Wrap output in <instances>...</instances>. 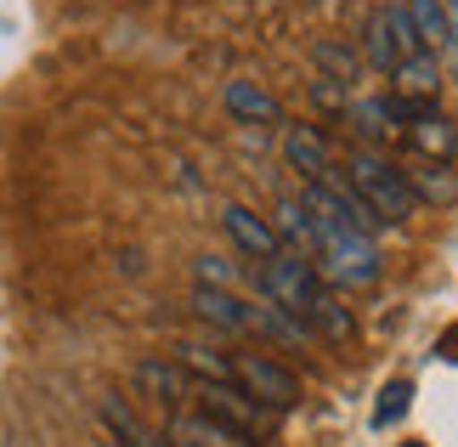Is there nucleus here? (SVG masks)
<instances>
[{"mask_svg": "<svg viewBox=\"0 0 458 447\" xmlns=\"http://www.w3.org/2000/svg\"><path fill=\"white\" fill-rule=\"evenodd\" d=\"M277 238H289L294 249L317 244V221H311V210H306L301 199H289L284 210H277Z\"/></svg>", "mask_w": 458, "mask_h": 447, "instance_id": "aec40b11", "label": "nucleus"}, {"mask_svg": "<svg viewBox=\"0 0 458 447\" xmlns=\"http://www.w3.org/2000/svg\"><path fill=\"white\" fill-rule=\"evenodd\" d=\"M284 159L306 176V182H328L334 176V153H328V142L317 136L311 125H289L284 131Z\"/></svg>", "mask_w": 458, "mask_h": 447, "instance_id": "9b49d317", "label": "nucleus"}, {"mask_svg": "<svg viewBox=\"0 0 458 447\" xmlns=\"http://www.w3.org/2000/svg\"><path fill=\"white\" fill-rule=\"evenodd\" d=\"M402 447H425V442H402Z\"/></svg>", "mask_w": 458, "mask_h": 447, "instance_id": "bb28decb", "label": "nucleus"}, {"mask_svg": "<svg viewBox=\"0 0 458 447\" xmlns=\"http://www.w3.org/2000/svg\"><path fill=\"white\" fill-rule=\"evenodd\" d=\"M345 182L368 210H374V221H385V227H402L408 216H419V199H413L402 165H391V159L374 153V148H357L345 159Z\"/></svg>", "mask_w": 458, "mask_h": 447, "instance_id": "f257e3e1", "label": "nucleus"}, {"mask_svg": "<svg viewBox=\"0 0 458 447\" xmlns=\"http://www.w3.org/2000/svg\"><path fill=\"white\" fill-rule=\"evenodd\" d=\"M192 312H199L204 323H216V329H233V334L250 329V306H243L233 289H209V283H192Z\"/></svg>", "mask_w": 458, "mask_h": 447, "instance_id": "ddd939ff", "label": "nucleus"}, {"mask_svg": "<svg viewBox=\"0 0 458 447\" xmlns=\"http://www.w3.org/2000/svg\"><path fill=\"white\" fill-rule=\"evenodd\" d=\"M255 289L267 295L272 306H284L289 317H301V323L311 329V312H317V300L328 295V283H323V272H317L301 249H277L272 261H260Z\"/></svg>", "mask_w": 458, "mask_h": 447, "instance_id": "f03ea898", "label": "nucleus"}, {"mask_svg": "<svg viewBox=\"0 0 458 447\" xmlns=\"http://www.w3.org/2000/svg\"><path fill=\"white\" fill-rule=\"evenodd\" d=\"M175 442H182V447H255L250 436L226 431V425L204 419V414H187V419H175Z\"/></svg>", "mask_w": 458, "mask_h": 447, "instance_id": "dca6fc26", "label": "nucleus"}, {"mask_svg": "<svg viewBox=\"0 0 458 447\" xmlns=\"http://www.w3.org/2000/svg\"><path fill=\"white\" fill-rule=\"evenodd\" d=\"M221 227H226V238H233L243 255H255V261H272L277 249H284L277 227H272L267 216H255L250 204H226V210H221Z\"/></svg>", "mask_w": 458, "mask_h": 447, "instance_id": "0eeeda50", "label": "nucleus"}, {"mask_svg": "<svg viewBox=\"0 0 458 447\" xmlns=\"http://www.w3.org/2000/svg\"><path fill=\"white\" fill-rule=\"evenodd\" d=\"M233 385L243 391V397H255L267 414H284V408L301 402V380H294L277 357H260V351L233 357Z\"/></svg>", "mask_w": 458, "mask_h": 447, "instance_id": "20e7f679", "label": "nucleus"}, {"mask_svg": "<svg viewBox=\"0 0 458 447\" xmlns=\"http://www.w3.org/2000/svg\"><path fill=\"white\" fill-rule=\"evenodd\" d=\"M311 63L323 68V80L345 85V91H351V80L362 74V57H357L351 46H340V40H317V46H311Z\"/></svg>", "mask_w": 458, "mask_h": 447, "instance_id": "a211bd4d", "label": "nucleus"}, {"mask_svg": "<svg viewBox=\"0 0 458 447\" xmlns=\"http://www.w3.org/2000/svg\"><path fill=\"white\" fill-rule=\"evenodd\" d=\"M311 97L323 102V108H340V114H345V102H351V91H345V85H334V80H323V74L311 80Z\"/></svg>", "mask_w": 458, "mask_h": 447, "instance_id": "b1692460", "label": "nucleus"}, {"mask_svg": "<svg viewBox=\"0 0 458 447\" xmlns=\"http://www.w3.org/2000/svg\"><path fill=\"white\" fill-rule=\"evenodd\" d=\"M226 114L238 125H260V131L284 125V108H277V97L260 80H226Z\"/></svg>", "mask_w": 458, "mask_h": 447, "instance_id": "1a4fd4ad", "label": "nucleus"}, {"mask_svg": "<svg viewBox=\"0 0 458 447\" xmlns=\"http://www.w3.org/2000/svg\"><path fill=\"white\" fill-rule=\"evenodd\" d=\"M199 402H204V419H216V425H226V431H238V436H260L272 425V414L260 408L255 397H243L238 385H216V380H204L199 385Z\"/></svg>", "mask_w": 458, "mask_h": 447, "instance_id": "423d86ee", "label": "nucleus"}, {"mask_svg": "<svg viewBox=\"0 0 458 447\" xmlns=\"http://www.w3.org/2000/svg\"><path fill=\"white\" fill-rule=\"evenodd\" d=\"M402 176H408V187H413L419 204H453L458 199V176L447 165H430V159H425L419 170H402Z\"/></svg>", "mask_w": 458, "mask_h": 447, "instance_id": "f3484780", "label": "nucleus"}, {"mask_svg": "<svg viewBox=\"0 0 458 447\" xmlns=\"http://www.w3.org/2000/svg\"><path fill=\"white\" fill-rule=\"evenodd\" d=\"M413 51H425V46H419V34L408 23V12H402V0H396V6H379L374 17H368V29H362V63L368 68L391 74V68L408 63Z\"/></svg>", "mask_w": 458, "mask_h": 447, "instance_id": "39448f33", "label": "nucleus"}, {"mask_svg": "<svg viewBox=\"0 0 458 447\" xmlns=\"http://www.w3.org/2000/svg\"><path fill=\"white\" fill-rule=\"evenodd\" d=\"M408 408H413V385L408 380H391L379 391V402H374V425L379 431H391L396 419H408Z\"/></svg>", "mask_w": 458, "mask_h": 447, "instance_id": "412c9836", "label": "nucleus"}, {"mask_svg": "<svg viewBox=\"0 0 458 447\" xmlns=\"http://www.w3.org/2000/svg\"><path fill=\"white\" fill-rule=\"evenodd\" d=\"M442 74H453V80H458V46H447V63H442Z\"/></svg>", "mask_w": 458, "mask_h": 447, "instance_id": "a878e982", "label": "nucleus"}, {"mask_svg": "<svg viewBox=\"0 0 458 447\" xmlns=\"http://www.w3.org/2000/svg\"><path fill=\"white\" fill-rule=\"evenodd\" d=\"M442 57L436 51H413L408 63L391 68V97H413V102H436V91H442Z\"/></svg>", "mask_w": 458, "mask_h": 447, "instance_id": "9d476101", "label": "nucleus"}, {"mask_svg": "<svg viewBox=\"0 0 458 447\" xmlns=\"http://www.w3.org/2000/svg\"><path fill=\"white\" fill-rule=\"evenodd\" d=\"M402 131H408V142L430 159V165H453V159H458V125H453L442 108L413 114L408 125H402Z\"/></svg>", "mask_w": 458, "mask_h": 447, "instance_id": "6e6552de", "label": "nucleus"}, {"mask_svg": "<svg viewBox=\"0 0 458 447\" xmlns=\"http://www.w3.org/2000/svg\"><path fill=\"white\" fill-rule=\"evenodd\" d=\"M402 12H408V23H413V34H419V46H425V51H442L447 46L442 0H402Z\"/></svg>", "mask_w": 458, "mask_h": 447, "instance_id": "6ab92c4d", "label": "nucleus"}, {"mask_svg": "<svg viewBox=\"0 0 458 447\" xmlns=\"http://www.w3.org/2000/svg\"><path fill=\"white\" fill-rule=\"evenodd\" d=\"M192 278H199V283H209V289H233V266H226L221 255H199V261H192Z\"/></svg>", "mask_w": 458, "mask_h": 447, "instance_id": "5701e85b", "label": "nucleus"}, {"mask_svg": "<svg viewBox=\"0 0 458 447\" xmlns=\"http://www.w3.org/2000/svg\"><path fill=\"white\" fill-rule=\"evenodd\" d=\"M136 391L153 402H182L187 397V374L182 363H165V357H142L136 363Z\"/></svg>", "mask_w": 458, "mask_h": 447, "instance_id": "4468645a", "label": "nucleus"}, {"mask_svg": "<svg viewBox=\"0 0 458 447\" xmlns=\"http://www.w3.org/2000/svg\"><path fill=\"white\" fill-rule=\"evenodd\" d=\"M345 119L357 125L362 142H391V136L402 131L396 97H351V102H345Z\"/></svg>", "mask_w": 458, "mask_h": 447, "instance_id": "f8f14e48", "label": "nucleus"}, {"mask_svg": "<svg viewBox=\"0 0 458 447\" xmlns=\"http://www.w3.org/2000/svg\"><path fill=\"white\" fill-rule=\"evenodd\" d=\"M182 368H192V374H204V380H216V385H233V363L226 357H216V351H204V346H182V357H175Z\"/></svg>", "mask_w": 458, "mask_h": 447, "instance_id": "4be33fe9", "label": "nucleus"}, {"mask_svg": "<svg viewBox=\"0 0 458 447\" xmlns=\"http://www.w3.org/2000/svg\"><path fill=\"white\" fill-rule=\"evenodd\" d=\"M317 255H323V283H340V289H362V283L379 278V244L362 238V232H340V227H317Z\"/></svg>", "mask_w": 458, "mask_h": 447, "instance_id": "7ed1b4c3", "label": "nucleus"}, {"mask_svg": "<svg viewBox=\"0 0 458 447\" xmlns=\"http://www.w3.org/2000/svg\"><path fill=\"white\" fill-rule=\"evenodd\" d=\"M250 329L267 334L272 346H284V351H301L306 340H311V329L301 323V317H289L284 306H272V300H267V306H250Z\"/></svg>", "mask_w": 458, "mask_h": 447, "instance_id": "2eb2a0df", "label": "nucleus"}, {"mask_svg": "<svg viewBox=\"0 0 458 447\" xmlns=\"http://www.w3.org/2000/svg\"><path fill=\"white\" fill-rule=\"evenodd\" d=\"M442 17H447V46H458V0H442Z\"/></svg>", "mask_w": 458, "mask_h": 447, "instance_id": "393cba45", "label": "nucleus"}]
</instances>
